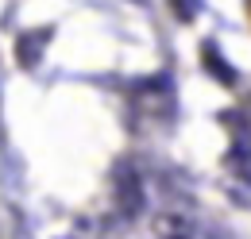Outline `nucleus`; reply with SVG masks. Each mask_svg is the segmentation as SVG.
Returning <instances> with one entry per match:
<instances>
[{
    "label": "nucleus",
    "instance_id": "obj_1",
    "mask_svg": "<svg viewBox=\"0 0 251 239\" xmlns=\"http://www.w3.org/2000/svg\"><path fill=\"white\" fill-rule=\"evenodd\" d=\"M143 181H139V174L131 170V166H116V205H120V212H124L127 220L131 216H139L143 212Z\"/></svg>",
    "mask_w": 251,
    "mask_h": 239
},
{
    "label": "nucleus",
    "instance_id": "obj_2",
    "mask_svg": "<svg viewBox=\"0 0 251 239\" xmlns=\"http://www.w3.org/2000/svg\"><path fill=\"white\" fill-rule=\"evenodd\" d=\"M50 35L54 31L43 27V31H24L20 35V43H16V58H20V66H39V58H43V50H47V43H50Z\"/></svg>",
    "mask_w": 251,
    "mask_h": 239
},
{
    "label": "nucleus",
    "instance_id": "obj_3",
    "mask_svg": "<svg viewBox=\"0 0 251 239\" xmlns=\"http://www.w3.org/2000/svg\"><path fill=\"white\" fill-rule=\"evenodd\" d=\"M201 58H205L209 73L217 77L220 85H236V70H232V62H228V58H220L217 43H205V47H201Z\"/></svg>",
    "mask_w": 251,
    "mask_h": 239
},
{
    "label": "nucleus",
    "instance_id": "obj_4",
    "mask_svg": "<svg viewBox=\"0 0 251 239\" xmlns=\"http://www.w3.org/2000/svg\"><path fill=\"white\" fill-rule=\"evenodd\" d=\"M228 170H232L240 181H248V185H251V147L244 143V139H236L232 150H228Z\"/></svg>",
    "mask_w": 251,
    "mask_h": 239
},
{
    "label": "nucleus",
    "instance_id": "obj_5",
    "mask_svg": "<svg viewBox=\"0 0 251 239\" xmlns=\"http://www.w3.org/2000/svg\"><path fill=\"white\" fill-rule=\"evenodd\" d=\"M170 4L178 8V16H182V20H193V16L201 12V0H170Z\"/></svg>",
    "mask_w": 251,
    "mask_h": 239
}]
</instances>
